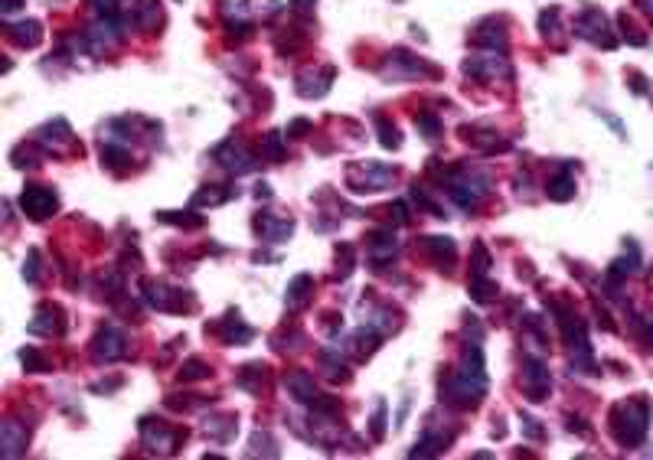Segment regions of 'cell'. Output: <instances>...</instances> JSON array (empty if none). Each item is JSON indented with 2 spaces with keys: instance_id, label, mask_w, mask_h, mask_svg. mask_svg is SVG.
I'll return each mask as SVG.
<instances>
[{
  "instance_id": "cell-1",
  "label": "cell",
  "mask_w": 653,
  "mask_h": 460,
  "mask_svg": "<svg viewBox=\"0 0 653 460\" xmlns=\"http://www.w3.org/2000/svg\"><path fill=\"white\" fill-rule=\"evenodd\" d=\"M647 418H650V408H647L644 399H634V401H624L614 408V435H618L620 444H637L644 441L647 435Z\"/></svg>"
},
{
  "instance_id": "cell-2",
  "label": "cell",
  "mask_w": 653,
  "mask_h": 460,
  "mask_svg": "<svg viewBox=\"0 0 653 460\" xmlns=\"http://www.w3.org/2000/svg\"><path fill=\"white\" fill-rule=\"evenodd\" d=\"M20 206H23V213L30 216V219H46L50 213H56L59 199H56V193L46 187H30V189H23Z\"/></svg>"
},
{
  "instance_id": "cell-3",
  "label": "cell",
  "mask_w": 653,
  "mask_h": 460,
  "mask_svg": "<svg viewBox=\"0 0 653 460\" xmlns=\"http://www.w3.org/2000/svg\"><path fill=\"white\" fill-rule=\"evenodd\" d=\"M575 33L578 36H588V40H594V43H601L611 49L614 46V36H608V20H604L601 10H585L582 17L575 20Z\"/></svg>"
},
{
  "instance_id": "cell-4",
  "label": "cell",
  "mask_w": 653,
  "mask_h": 460,
  "mask_svg": "<svg viewBox=\"0 0 653 460\" xmlns=\"http://www.w3.org/2000/svg\"><path fill=\"white\" fill-rule=\"evenodd\" d=\"M125 333L115 330V326H105L98 333V340H95V359L98 362H115L118 356H125Z\"/></svg>"
},
{
  "instance_id": "cell-5",
  "label": "cell",
  "mask_w": 653,
  "mask_h": 460,
  "mask_svg": "<svg viewBox=\"0 0 653 460\" xmlns=\"http://www.w3.org/2000/svg\"><path fill=\"white\" fill-rule=\"evenodd\" d=\"M523 389H526V395L533 401H543L552 389L549 369H545L543 362H526V369H523Z\"/></svg>"
},
{
  "instance_id": "cell-6",
  "label": "cell",
  "mask_w": 653,
  "mask_h": 460,
  "mask_svg": "<svg viewBox=\"0 0 653 460\" xmlns=\"http://www.w3.org/2000/svg\"><path fill=\"white\" fill-rule=\"evenodd\" d=\"M216 157H219L222 167H229V170H236V173L252 170V153H248V147L242 144V141H226V144H219L216 147Z\"/></svg>"
},
{
  "instance_id": "cell-7",
  "label": "cell",
  "mask_w": 653,
  "mask_h": 460,
  "mask_svg": "<svg viewBox=\"0 0 653 460\" xmlns=\"http://www.w3.org/2000/svg\"><path fill=\"white\" fill-rule=\"evenodd\" d=\"M141 435H144V441H147L151 451H161V454L177 451L180 435L177 431H170V427H163V425L154 427V421H141Z\"/></svg>"
},
{
  "instance_id": "cell-8",
  "label": "cell",
  "mask_w": 653,
  "mask_h": 460,
  "mask_svg": "<svg viewBox=\"0 0 653 460\" xmlns=\"http://www.w3.org/2000/svg\"><path fill=\"white\" fill-rule=\"evenodd\" d=\"M392 177L395 173L389 170V167H376V163H366V170H363V179L359 183H349L353 189H386L392 183Z\"/></svg>"
},
{
  "instance_id": "cell-9",
  "label": "cell",
  "mask_w": 653,
  "mask_h": 460,
  "mask_svg": "<svg viewBox=\"0 0 653 460\" xmlns=\"http://www.w3.org/2000/svg\"><path fill=\"white\" fill-rule=\"evenodd\" d=\"M216 330L222 333V340H226V343H248V340H252V326L242 324V317H238V314H229L219 326H216Z\"/></svg>"
},
{
  "instance_id": "cell-10",
  "label": "cell",
  "mask_w": 653,
  "mask_h": 460,
  "mask_svg": "<svg viewBox=\"0 0 653 460\" xmlns=\"http://www.w3.org/2000/svg\"><path fill=\"white\" fill-rule=\"evenodd\" d=\"M284 385H288V392L294 395L297 401H317L314 379H311L307 372H291L288 379H284Z\"/></svg>"
},
{
  "instance_id": "cell-11",
  "label": "cell",
  "mask_w": 653,
  "mask_h": 460,
  "mask_svg": "<svg viewBox=\"0 0 653 460\" xmlns=\"http://www.w3.org/2000/svg\"><path fill=\"white\" fill-rule=\"evenodd\" d=\"M30 333H46V336L62 333L59 310H56V307H42L40 314H36V320H30Z\"/></svg>"
},
{
  "instance_id": "cell-12",
  "label": "cell",
  "mask_w": 653,
  "mask_h": 460,
  "mask_svg": "<svg viewBox=\"0 0 653 460\" xmlns=\"http://www.w3.org/2000/svg\"><path fill=\"white\" fill-rule=\"evenodd\" d=\"M7 36L20 46H36L42 40V30L36 20H30V23H20V26H7Z\"/></svg>"
},
{
  "instance_id": "cell-13",
  "label": "cell",
  "mask_w": 653,
  "mask_h": 460,
  "mask_svg": "<svg viewBox=\"0 0 653 460\" xmlns=\"http://www.w3.org/2000/svg\"><path fill=\"white\" fill-rule=\"evenodd\" d=\"M255 225H258V232H262V235H265L268 242H281V239H288L291 229H294V222H288V219L275 222V219H268V216H262V219L255 222Z\"/></svg>"
},
{
  "instance_id": "cell-14",
  "label": "cell",
  "mask_w": 653,
  "mask_h": 460,
  "mask_svg": "<svg viewBox=\"0 0 653 460\" xmlns=\"http://www.w3.org/2000/svg\"><path fill=\"white\" fill-rule=\"evenodd\" d=\"M0 447H4V454H7V457H13V454H20V447H26V431H23V435H17V421H4Z\"/></svg>"
},
{
  "instance_id": "cell-15",
  "label": "cell",
  "mask_w": 653,
  "mask_h": 460,
  "mask_svg": "<svg viewBox=\"0 0 653 460\" xmlns=\"http://www.w3.org/2000/svg\"><path fill=\"white\" fill-rule=\"evenodd\" d=\"M307 288H314V281H311L307 274H297L294 281H291V288H288V304L291 307H304L307 297H311V290Z\"/></svg>"
},
{
  "instance_id": "cell-16",
  "label": "cell",
  "mask_w": 653,
  "mask_h": 460,
  "mask_svg": "<svg viewBox=\"0 0 653 460\" xmlns=\"http://www.w3.org/2000/svg\"><path fill=\"white\" fill-rule=\"evenodd\" d=\"M549 196H552V199H559V203L572 199V196H575V179H572L569 173H562V177H555V179L549 183Z\"/></svg>"
},
{
  "instance_id": "cell-17",
  "label": "cell",
  "mask_w": 653,
  "mask_h": 460,
  "mask_svg": "<svg viewBox=\"0 0 653 460\" xmlns=\"http://www.w3.org/2000/svg\"><path fill=\"white\" fill-rule=\"evenodd\" d=\"M369 252H373V261H382L386 255H392V252H395V239H392L389 232L373 235V242H369Z\"/></svg>"
},
{
  "instance_id": "cell-18",
  "label": "cell",
  "mask_w": 653,
  "mask_h": 460,
  "mask_svg": "<svg viewBox=\"0 0 653 460\" xmlns=\"http://www.w3.org/2000/svg\"><path fill=\"white\" fill-rule=\"evenodd\" d=\"M137 26H157L161 23V7L154 4V0H144V4H137Z\"/></svg>"
},
{
  "instance_id": "cell-19",
  "label": "cell",
  "mask_w": 653,
  "mask_h": 460,
  "mask_svg": "<svg viewBox=\"0 0 653 460\" xmlns=\"http://www.w3.org/2000/svg\"><path fill=\"white\" fill-rule=\"evenodd\" d=\"M424 248H428V252H432V255H438L444 261V258H454V242L451 239H438V235H432V239H424Z\"/></svg>"
},
{
  "instance_id": "cell-20",
  "label": "cell",
  "mask_w": 653,
  "mask_h": 460,
  "mask_svg": "<svg viewBox=\"0 0 653 460\" xmlns=\"http://www.w3.org/2000/svg\"><path fill=\"white\" fill-rule=\"evenodd\" d=\"M56 131H59V134H56V151H59V144H72V134H69L66 121H59V124H56ZM42 141H52V124H46V128H42Z\"/></svg>"
},
{
  "instance_id": "cell-21",
  "label": "cell",
  "mask_w": 653,
  "mask_h": 460,
  "mask_svg": "<svg viewBox=\"0 0 653 460\" xmlns=\"http://www.w3.org/2000/svg\"><path fill=\"white\" fill-rule=\"evenodd\" d=\"M206 375H209V369H206L200 359H190L187 366H183V372H180V379H183V382H190V379H206Z\"/></svg>"
},
{
  "instance_id": "cell-22",
  "label": "cell",
  "mask_w": 653,
  "mask_h": 460,
  "mask_svg": "<svg viewBox=\"0 0 653 460\" xmlns=\"http://www.w3.org/2000/svg\"><path fill=\"white\" fill-rule=\"evenodd\" d=\"M418 131H424V137L434 141V137L441 134V124H438V118H432V114H422V118H418Z\"/></svg>"
},
{
  "instance_id": "cell-23",
  "label": "cell",
  "mask_w": 653,
  "mask_h": 460,
  "mask_svg": "<svg viewBox=\"0 0 653 460\" xmlns=\"http://www.w3.org/2000/svg\"><path fill=\"white\" fill-rule=\"evenodd\" d=\"M265 153L268 157H275V160H281L284 157V151H281V134L275 131V134H268V141H265Z\"/></svg>"
},
{
  "instance_id": "cell-24",
  "label": "cell",
  "mask_w": 653,
  "mask_h": 460,
  "mask_svg": "<svg viewBox=\"0 0 653 460\" xmlns=\"http://www.w3.org/2000/svg\"><path fill=\"white\" fill-rule=\"evenodd\" d=\"M20 359H23V366H33V372H40L42 369V359L36 356V350H23L20 353Z\"/></svg>"
},
{
  "instance_id": "cell-25",
  "label": "cell",
  "mask_w": 653,
  "mask_h": 460,
  "mask_svg": "<svg viewBox=\"0 0 653 460\" xmlns=\"http://www.w3.org/2000/svg\"><path fill=\"white\" fill-rule=\"evenodd\" d=\"M382 421H386V405L379 401V408H376V418H373V437H376V441L382 437Z\"/></svg>"
},
{
  "instance_id": "cell-26",
  "label": "cell",
  "mask_w": 653,
  "mask_h": 460,
  "mask_svg": "<svg viewBox=\"0 0 653 460\" xmlns=\"http://www.w3.org/2000/svg\"><path fill=\"white\" fill-rule=\"evenodd\" d=\"M294 7L297 10H307V7H311V0H294Z\"/></svg>"
},
{
  "instance_id": "cell-27",
  "label": "cell",
  "mask_w": 653,
  "mask_h": 460,
  "mask_svg": "<svg viewBox=\"0 0 653 460\" xmlns=\"http://www.w3.org/2000/svg\"><path fill=\"white\" fill-rule=\"evenodd\" d=\"M20 7V0H7V4H4V10H17Z\"/></svg>"
}]
</instances>
